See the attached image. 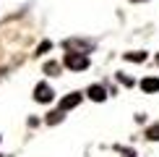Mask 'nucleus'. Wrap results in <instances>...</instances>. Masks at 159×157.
<instances>
[{
  "label": "nucleus",
  "instance_id": "obj_1",
  "mask_svg": "<svg viewBox=\"0 0 159 157\" xmlns=\"http://www.w3.org/2000/svg\"><path fill=\"white\" fill-rule=\"evenodd\" d=\"M63 63L68 65L70 71H86L89 68V58H86L84 52H68V55L63 58Z\"/></svg>",
  "mask_w": 159,
  "mask_h": 157
},
{
  "label": "nucleus",
  "instance_id": "obj_13",
  "mask_svg": "<svg viewBox=\"0 0 159 157\" xmlns=\"http://www.w3.org/2000/svg\"><path fill=\"white\" fill-rule=\"evenodd\" d=\"M157 63H159V55H157Z\"/></svg>",
  "mask_w": 159,
  "mask_h": 157
},
{
  "label": "nucleus",
  "instance_id": "obj_8",
  "mask_svg": "<svg viewBox=\"0 0 159 157\" xmlns=\"http://www.w3.org/2000/svg\"><path fill=\"white\" fill-rule=\"evenodd\" d=\"M60 121H63V110H57V113L47 115V123H60Z\"/></svg>",
  "mask_w": 159,
  "mask_h": 157
},
{
  "label": "nucleus",
  "instance_id": "obj_5",
  "mask_svg": "<svg viewBox=\"0 0 159 157\" xmlns=\"http://www.w3.org/2000/svg\"><path fill=\"white\" fill-rule=\"evenodd\" d=\"M89 97L94 102H104V100H107V92H104L102 87H89Z\"/></svg>",
  "mask_w": 159,
  "mask_h": 157
},
{
  "label": "nucleus",
  "instance_id": "obj_2",
  "mask_svg": "<svg viewBox=\"0 0 159 157\" xmlns=\"http://www.w3.org/2000/svg\"><path fill=\"white\" fill-rule=\"evenodd\" d=\"M52 97H55V92L50 89V84H37V89H34V100L37 102L47 105V102H52Z\"/></svg>",
  "mask_w": 159,
  "mask_h": 157
},
{
  "label": "nucleus",
  "instance_id": "obj_12",
  "mask_svg": "<svg viewBox=\"0 0 159 157\" xmlns=\"http://www.w3.org/2000/svg\"><path fill=\"white\" fill-rule=\"evenodd\" d=\"M130 3H143V0H130Z\"/></svg>",
  "mask_w": 159,
  "mask_h": 157
},
{
  "label": "nucleus",
  "instance_id": "obj_11",
  "mask_svg": "<svg viewBox=\"0 0 159 157\" xmlns=\"http://www.w3.org/2000/svg\"><path fill=\"white\" fill-rule=\"evenodd\" d=\"M120 81L125 84V87H133V78H128V76H123V74H120Z\"/></svg>",
  "mask_w": 159,
  "mask_h": 157
},
{
  "label": "nucleus",
  "instance_id": "obj_9",
  "mask_svg": "<svg viewBox=\"0 0 159 157\" xmlns=\"http://www.w3.org/2000/svg\"><path fill=\"white\" fill-rule=\"evenodd\" d=\"M44 71H47V74H57L60 65H57V63H47V65H44Z\"/></svg>",
  "mask_w": 159,
  "mask_h": 157
},
{
  "label": "nucleus",
  "instance_id": "obj_3",
  "mask_svg": "<svg viewBox=\"0 0 159 157\" xmlns=\"http://www.w3.org/2000/svg\"><path fill=\"white\" fill-rule=\"evenodd\" d=\"M141 89H143V92H149V94H151V92H159V78H157V76L143 78V81H141Z\"/></svg>",
  "mask_w": 159,
  "mask_h": 157
},
{
  "label": "nucleus",
  "instance_id": "obj_4",
  "mask_svg": "<svg viewBox=\"0 0 159 157\" xmlns=\"http://www.w3.org/2000/svg\"><path fill=\"white\" fill-rule=\"evenodd\" d=\"M78 102H81V94H68V97H65V100L60 102V110H63V113H65V110H70V107H76Z\"/></svg>",
  "mask_w": 159,
  "mask_h": 157
},
{
  "label": "nucleus",
  "instance_id": "obj_7",
  "mask_svg": "<svg viewBox=\"0 0 159 157\" xmlns=\"http://www.w3.org/2000/svg\"><path fill=\"white\" fill-rule=\"evenodd\" d=\"M146 139H151V141H159V126H151V128L146 131Z\"/></svg>",
  "mask_w": 159,
  "mask_h": 157
},
{
  "label": "nucleus",
  "instance_id": "obj_6",
  "mask_svg": "<svg viewBox=\"0 0 159 157\" xmlns=\"http://www.w3.org/2000/svg\"><path fill=\"white\" fill-rule=\"evenodd\" d=\"M125 60H136V63H141V60H146V52H125Z\"/></svg>",
  "mask_w": 159,
  "mask_h": 157
},
{
  "label": "nucleus",
  "instance_id": "obj_10",
  "mask_svg": "<svg viewBox=\"0 0 159 157\" xmlns=\"http://www.w3.org/2000/svg\"><path fill=\"white\" fill-rule=\"evenodd\" d=\"M50 47H52V45H50V42H42V45H39V52H37V55H42V52H47Z\"/></svg>",
  "mask_w": 159,
  "mask_h": 157
}]
</instances>
